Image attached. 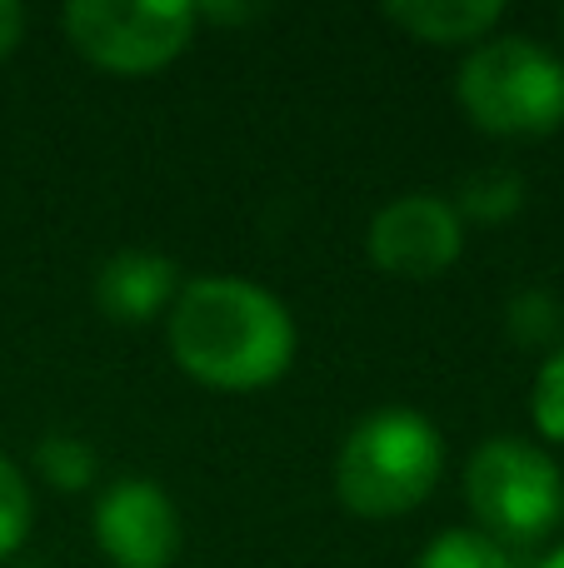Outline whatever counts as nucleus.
Wrapping results in <instances>:
<instances>
[{
  "label": "nucleus",
  "mask_w": 564,
  "mask_h": 568,
  "mask_svg": "<svg viewBox=\"0 0 564 568\" xmlns=\"http://www.w3.org/2000/svg\"><path fill=\"white\" fill-rule=\"evenodd\" d=\"M170 354L210 389H260L295 359V320L270 290L235 275L190 280L170 304Z\"/></svg>",
  "instance_id": "nucleus-1"
},
{
  "label": "nucleus",
  "mask_w": 564,
  "mask_h": 568,
  "mask_svg": "<svg viewBox=\"0 0 564 568\" xmlns=\"http://www.w3.org/2000/svg\"><path fill=\"white\" fill-rule=\"evenodd\" d=\"M445 469L440 429L415 409H375L350 429L335 459V489L360 519H395L435 489Z\"/></svg>",
  "instance_id": "nucleus-2"
},
{
  "label": "nucleus",
  "mask_w": 564,
  "mask_h": 568,
  "mask_svg": "<svg viewBox=\"0 0 564 568\" xmlns=\"http://www.w3.org/2000/svg\"><path fill=\"white\" fill-rule=\"evenodd\" d=\"M460 105L490 135H550L564 125V60L525 36L480 40L460 65Z\"/></svg>",
  "instance_id": "nucleus-3"
},
{
  "label": "nucleus",
  "mask_w": 564,
  "mask_h": 568,
  "mask_svg": "<svg viewBox=\"0 0 564 568\" xmlns=\"http://www.w3.org/2000/svg\"><path fill=\"white\" fill-rule=\"evenodd\" d=\"M465 499L485 524L480 534H490L505 549V544H535L555 529L564 484L545 449L525 439H490L470 454Z\"/></svg>",
  "instance_id": "nucleus-4"
},
{
  "label": "nucleus",
  "mask_w": 564,
  "mask_h": 568,
  "mask_svg": "<svg viewBox=\"0 0 564 568\" xmlns=\"http://www.w3.org/2000/svg\"><path fill=\"white\" fill-rule=\"evenodd\" d=\"M195 6L185 0H70L66 6V36L85 60L120 75H150L170 65L195 36Z\"/></svg>",
  "instance_id": "nucleus-5"
},
{
  "label": "nucleus",
  "mask_w": 564,
  "mask_h": 568,
  "mask_svg": "<svg viewBox=\"0 0 564 568\" xmlns=\"http://www.w3.org/2000/svg\"><path fill=\"white\" fill-rule=\"evenodd\" d=\"M370 260L390 275L430 280L465 250V220L445 195H400L370 220Z\"/></svg>",
  "instance_id": "nucleus-6"
},
{
  "label": "nucleus",
  "mask_w": 564,
  "mask_h": 568,
  "mask_svg": "<svg viewBox=\"0 0 564 568\" xmlns=\"http://www.w3.org/2000/svg\"><path fill=\"white\" fill-rule=\"evenodd\" d=\"M95 539L115 568H170L180 554V514L150 479H120L95 504Z\"/></svg>",
  "instance_id": "nucleus-7"
},
{
  "label": "nucleus",
  "mask_w": 564,
  "mask_h": 568,
  "mask_svg": "<svg viewBox=\"0 0 564 568\" xmlns=\"http://www.w3.org/2000/svg\"><path fill=\"white\" fill-rule=\"evenodd\" d=\"M180 294V270L175 260L150 255V250H120L100 265L95 275V300L110 320L120 324H145L155 320L165 304Z\"/></svg>",
  "instance_id": "nucleus-8"
},
{
  "label": "nucleus",
  "mask_w": 564,
  "mask_h": 568,
  "mask_svg": "<svg viewBox=\"0 0 564 568\" xmlns=\"http://www.w3.org/2000/svg\"><path fill=\"white\" fill-rule=\"evenodd\" d=\"M385 16L430 45H465V40L490 36L505 6L500 0H390Z\"/></svg>",
  "instance_id": "nucleus-9"
},
{
  "label": "nucleus",
  "mask_w": 564,
  "mask_h": 568,
  "mask_svg": "<svg viewBox=\"0 0 564 568\" xmlns=\"http://www.w3.org/2000/svg\"><path fill=\"white\" fill-rule=\"evenodd\" d=\"M415 568H510V554L480 529H450L425 544Z\"/></svg>",
  "instance_id": "nucleus-10"
},
{
  "label": "nucleus",
  "mask_w": 564,
  "mask_h": 568,
  "mask_svg": "<svg viewBox=\"0 0 564 568\" xmlns=\"http://www.w3.org/2000/svg\"><path fill=\"white\" fill-rule=\"evenodd\" d=\"M520 200H525V180L515 170H480V175L465 180L455 210H465L475 220H505L520 210Z\"/></svg>",
  "instance_id": "nucleus-11"
},
{
  "label": "nucleus",
  "mask_w": 564,
  "mask_h": 568,
  "mask_svg": "<svg viewBox=\"0 0 564 568\" xmlns=\"http://www.w3.org/2000/svg\"><path fill=\"white\" fill-rule=\"evenodd\" d=\"M36 469L56 489H85L95 479V454H90V444L70 439V434H50L46 444H36Z\"/></svg>",
  "instance_id": "nucleus-12"
},
{
  "label": "nucleus",
  "mask_w": 564,
  "mask_h": 568,
  "mask_svg": "<svg viewBox=\"0 0 564 568\" xmlns=\"http://www.w3.org/2000/svg\"><path fill=\"white\" fill-rule=\"evenodd\" d=\"M30 514H36V504H30V484L26 474L16 469V464L0 454V559H10V554L26 544L30 534Z\"/></svg>",
  "instance_id": "nucleus-13"
},
{
  "label": "nucleus",
  "mask_w": 564,
  "mask_h": 568,
  "mask_svg": "<svg viewBox=\"0 0 564 568\" xmlns=\"http://www.w3.org/2000/svg\"><path fill=\"white\" fill-rule=\"evenodd\" d=\"M530 414H535L545 439H564V344L540 364L535 394H530Z\"/></svg>",
  "instance_id": "nucleus-14"
},
{
  "label": "nucleus",
  "mask_w": 564,
  "mask_h": 568,
  "mask_svg": "<svg viewBox=\"0 0 564 568\" xmlns=\"http://www.w3.org/2000/svg\"><path fill=\"white\" fill-rule=\"evenodd\" d=\"M510 329H515L525 344L550 339V334L560 329V304L550 300L545 290H525V294H515V304H510Z\"/></svg>",
  "instance_id": "nucleus-15"
},
{
  "label": "nucleus",
  "mask_w": 564,
  "mask_h": 568,
  "mask_svg": "<svg viewBox=\"0 0 564 568\" xmlns=\"http://www.w3.org/2000/svg\"><path fill=\"white\" fill-rule=\"evenodd\" d=\"M20 36H26V10L16 0H0V60L20 45Z\"/></svg>",
  "instance_id": "nucleus-16"
},
{
  "label": "nucleus",
  "mask_w": 564,
  "mask_h": 568,
  "mask_svg": "<svg viewBox=\"0 0 564 568\" xmlns=\"http://www.w3.org/2000/svg\"><path fill=\"white\" fill-rule=\"evenodd\" d=\"M195 16H220V20H250V16H260V6H205V10H195Z\"/></svg>",
  "instance_id": "nucleus-17"
},
{
  "label": "nucleus",
  "mask_w": 564,
  "mask_h": 568,
  "mask_svg": "<svg viewBox=\"0 0 564 568\" xmlns=\"http://www.w3.org/2000/svg\"><path fill=\"white\" fill-rule=\"evenodd\" d=\"M535 568H564V549H555V554H550V559H540Z\"/></svg>",
  "instance_id": "nucleus-18"
}]
</instances>
